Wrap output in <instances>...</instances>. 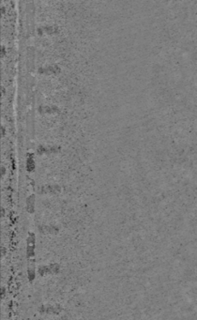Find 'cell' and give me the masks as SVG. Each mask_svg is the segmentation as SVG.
Listing matches in <instances>:
<instances>
[]
</instances>
